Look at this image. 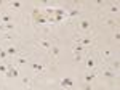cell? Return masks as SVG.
<instances>
[{"instance_id": "cell-1", "label": "cell", "mask_w": 120, "mask_h": 90, "mask_svg": "<svg viewBox=\"0 0 120 90\" xmlns=\"http://www.w3.org/2000/svg\"><path fill=\"white\" fill-rule=\"evenodd\" d=\"M61 85H63V89H66V87H72V85H74V81L69 79V77H64V79L61 81Z\"/></svg>"}, {"instance_id": "cell-2", "label": "cell", "mask_w": 120, "mask_h": 90, "mask_svg": "<svg viewBox=\"0 0 120 90\" xmlns=\"http://www.w3.org/2000/svg\"><path fill=\"white\" fill-rule=\"evenodd\" d=\"M80 27H82L83 31H88V29L91 27V24H90L88 19H82V21H80Z\"/></svg>"}, {"instance_id": "cell-3", "label": "cell", "mask_w": 120, "mask_h": 90, "mask_svg": "<svg viewBox=\"0 0 120 90\" xmlns=\"http://www.w3.org/2000/svg\"><path fill=\"white\" fill-rule=\"evenodd\" d=\"M94 77H96V74H94V72H90V74H85V77H83V79H85V82H86V84H90Z\"/></svg>"}, {"instance_id": "cell-4", "label": "cell", "mask_w": 120, "mask_h": 90, "mask_svg": "<svg viewBox=\"0 0 120 90\" xmlns=\"http://www.w3.org/2000/svg\"><path fill=\"white\" fill-rule=\"evenodd\" d=\"M40 45H42L43 48H46V50H50V48H51V42H50V40H45V39H42V40H40Z\"/></svg>"}, {"instance_id": "cell-5", "label": "cell", "mask_w": 120, "mask_h": 90, "mask_svg": "<svg viewBox=\"0 0 120 90\" xmlns=\"http://www.w3.org/2000/svg\"><path fill=\"white\" fill-rule=\"evenodd\" d=\"M32 69L35 72H42L43 71V64H40V63H34L32 64Z\"/></svg>"}, {"instance_id": "cell-6", "label": "cell", "mask_w": 120, "mask_h": 90, "mask_svg": "<svg viewBox=\"0 0 120 90\" xmlns=\"http://www.w3.org/2000/svg\"><path fill=\"white\" fill-rule=\"evenodd\" d=\"M86 68H88V69H93V68H94V60H93V58H88V60H86Z\"/></svg>"}, {"instance_id": "cell-7", "label": "cell", "mask_w": 120, "mask_h": 90, "mask_svg": "<svg viewBox=\"0 0 120 90\" xmlns=\"http://www.w3.org/2000/svg\"><path fill=\"white\" fill-rule=\"evenodd\" d=\"M111 68H112V69H114L115 72H117V71H119V68H120V61H119V60H115V61L112 63V66H111Z\"/></svg>"}, {"instance_id": "cell-8", "label": "cell", "mask_w": 120, "mask_h": 90, "mask_svg": "<svg viewBox=\"0 0 120 90\" xmlns=\"http://www.w3.org/2000/svg\"><path fill=\"white\" fill-rule=\"evenodd\" d=\"M2 21H3L5 24H8V23H11V16H10V15H3V16H2Z\"/></svg>"}, {"instance_id": "cell-9", "label": "cell", "mask_w": 120, "mask_h": 90, "mask_svg": "<svg viewBox=\"0 0 120 90\" xmlns=\"http://www.w3.org/2000/svg\"><path fill=\"white\" fill-rule=\"evenodd\" d=\"M3 29H7V31H13V29H15V24H13V23H8V24H3Z\"/></svg>"}, {"instance_id": "cell-10", "label": "cell", "mask_w": 120, "mask_h": 90, "mask_svg": "<svg viewBox=\"0 0 120 90\" xmlns=\"http://www.w3.org/2000/svg\"><path fill=\"white\" fill-rule=\"evenodd\" d=\"M7 53H8V55H16V53H18V50H16L15 47H10L8 50H7Z\"/></svg>"}, {"instance_id": "cell-11", "label": "cell", "mask_w": 120, "mask_h": 90, "mask_svg": "<svg viewBox=\"0 0 120 90\" xmlns=\"http://www.w3.org/2000/svg\"><path fill=\"white\" fill-rule=\"evenodd\" d=\"M79 42H82L83 45H90V44H91V40H90V37H85V39H82V40H79Z\"/></svg>"}, {"instance_id": "cell-12", "label": "cell", "mask_w": 120, "mask_h": 90, "mask_svg": "<svg viewBox=\"0 0 120 90\" xmlns=\"http://www.w3.org/2000/svg\"><path fill=\"white\" fill-rule=\"evenodd\" d=\"M102 74H104L106 77H114V72H112V71H109V69H107V71H104Z\"/></svg>"}, {"instance_id": "cell-13", "label": "cell", "mask_w": 120, "mask_h": 90, "mask_svg": "<svg viewBox=\"0 0 120 90\" xmlns=\"http://www.w3.org/2000/svg\"><path fill=\"white\" fill-rule=\"evenodd\" d=\"M11 7L13 8H21V2H11Z\"/></svg>"}, {"instance_id": "cell-14", "label": "cell", "mask_w": 120, "mask_h": 90, "mask_svg": "<svg viewBox=\"0 0 120 90\" xmlns=\"http://www.w3.org/2000/svg\"><path fill=\"white\" fill-rule=\"evenodd\" d=\"M0 72H8V66H5V64H0Z\"/></svg>"}, {"instance_id": "cell-15", "label": "cell", "mask_w": 120, "mask_h": 90, "mask_svg": "<svg viewBox=\"0 0 120 90\" xmlns=\"http://www.w3.org/2000/svg\"><path fill=\"white\" fill-rule=\"evenodd\" d=\"M51 50H53V55H55V56L59 55V48H58V47H51Z\"/></svg>"}, {"instance_id": "cell-16", "label": "cell", "mask_w": 120, "mask_h": 90, "mask_svg": "<svg viewBox=\"0 0 120 90\" xmlns=\"http://www.w3.org/2000/svg\"><path fill=\"white\" fill-rule=\"evenodd\" d=\"M79 15V10H71L69 11V16H77Z\"/></svg>"}, {"instance_id": "cell-17", "label": "cell", "mask_w": 120, "mask_h": 90, "mask_svg": "<svg viewBox=\"0 0 120 90\" xmlns=\"http://www.w3.org/2000/svg\"><path fill=\"white\" fill-rule=\"evenodd\" d=\"M111 11L112 13H117V11H119V7H117V5H111Z\"/></svg>"}, {"instance_id": "cell-18", "label": "cell", "mask_w": 120, "mask_h": 90, "mask_svg": "<svg viewBox=\"0 0 120 90\" xmlns=\"http://www.w3.org/2000/svg\"><path fill=\"white\" fill-rule=\"evenodd\" d=\"M7 50H0V58H7Z\"/></svg>"}, {"instance_id": "cell-19", "label": "cell", "mask_w": 120, "mask_h": 90, "mask_svg": "<svg viewBox=\"0 0 120 90\" xmlns=\"http://www.w3.org/2000/svg\"><path fill=\"white\" fill-rule=\"evenodd\" d=\"M74 50H75V53H77V52H83V47H82V45H77Z\"/></svg>"}, {"instance_id": "cell-20", "label": "cell", "mask_w": 120, "mask_h": 90, "mask_svg": "<svg viewBox=\"0 0 120 90\" xmlns=\"http://www.w3.org/2000/svg\"><path fill=\"white\" fill-rule=\"evenodd\" d=\"M26 61H27L26 58H19V60H18V63H19V64H26Z\"/></svg>"}, {"instance_id": "cell-21", "label": "cell", "mask_w": 120, "mask_h": 90, "mask_svg": "<svg viewBox=\"0 0 120 90\" xmlns=\"http://www.w3.org/2000/svg\"><path fill=\"white\" fill-rule=\"evenodd\" d=\"M74 60H75V61H80V60H82V56H80V55H77V53H75Z\"/></svg>"}, {"instance_id": "cell-22", "label": "cell", "mask_w": 120, "mask_h": 90, "mask_svg": "<svg viewBox=\"0 0 120 90\" xmlns=\"http://www.w3.org/2000/svg\"><path fill=\"white\" fill-rule=\"evenodd\" d=\"M22 84H24V85H29V79H27V77L22 79Z\"/></svg>"}, {"instance_id": "cell-23", "label": "cell", "mask_w": 120, "mask_h": 90, "mask_svg": "<svg viewBox=\"0 0 120 90\" xmlns=\"http://www.w3.org/2000/svg\"><path fill=\"white\" fill-rule=\"evenodd\" d=\"M107 24H111V26H114L115 23H114V19H107Z\"/></svg>"}, {"instance_id": "cell-24", "label": "cell", "mask_w": 120, "mask_h": 90, "mask_svg": "<svg viewBox=\"0 0 120 90\" xmlns=\"http://www.w3.org/2000/svg\"><path fill=\"white\" fill-rule=\"evenodd\" d=\"M83 90H91V85H88V84H86V85L83 87Z\"/></svg>"}, {"instance_id": "cell-25", "label": "cell", "mask_w": 120, "mask_h": 90, "mask_svg": "<svg viewBox=\"0 0 120 90\" xmlns=\"http://www.w3.org/2000/svg\"><path fill=\"white\" fill-rule=\"evenodd\" d=\"M2 29H3V24H2V23H0V31H2Z\"/></svg>"}, {"instance_id": "cell-26", "label": "cell", "mask_w": 120, "mask_h": 90, "mask_svg": "<svg viewBox=\"0 0 120 90\" xmlns=\"http://www.w3.org/2000/svg\"><path fill=\"white\" fill-rule=\"evenodd\" d=\"M0 5H2V0H0Z\"/></svg>"}, {"instance_id": "cell-27", "label": "cell", "mask_w": 120, "mask_h": 90, "mask_svg": "<svg viewBox=\"0 0 120 90\" xmlns=\"http://www.w3.org/2000/svg\"><path fill=\"white\" fill-rule=\"evenodd\" d=\"M63 90H66V89H63Z\"/></svg>"}]
</instances>
